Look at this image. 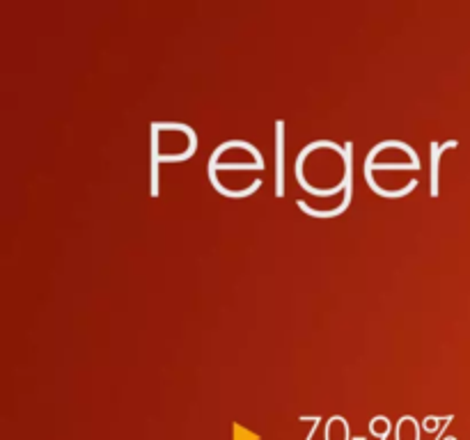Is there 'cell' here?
Returning <instances> with one entry per match:
<instances>
[{
	"instance_id": "cell-1",
	"label": "cell",
	"mask_w": 470,
	"mask_h": 440,
	"mask_svg": "<svg viewBox=\"0 0 470 440\" xmlns=\"http://www.w3.org/2000/svg\"><path fill=\"white\" fill-rule=\"evenodd\" d=\"M452 147H459V140H448V143H434L429 145V193H432V198H438V193H441V156L445 149H452Z\"/></svg>"
},
{
	"instance_id": "cell-2",
	"label": "cell",
	"mask_w": 470,
	"mask_h": 440,
	"mask_svg": "<svg viewBox=\"0 0 470 440\" xmlns=\"http://www.w3.org/2000/svg\"><path fill=\"white\" fill-rule=\"evenodd\" d=\"M285 195V122L276 120V198Z\"/></svg>"
},
{
	"instance_id": "cell-3",
	"label": "cell",
	"mask_w": 470,
	"mask_h": 440,
	"mask_svg": "<svg viewBox=\"0 0 470 440\" xmlns=\"http://www.w3.org/2000/svg\"><path fill=\"white\" fill-rule=\"evenodd\" d=\"M365 182L370 184V188L374 193H379V195H383V198H404V195H409L415 186H418V179H409L402 188H383V186H379L376 184V177H374V172H370V170H365Z\"/></svg>"
},
{
	"instance_id": "cell-4",
	"label": "cell",
	"mask_w": 470,
	"mask_h": 440,
	"mask_svg": "<svg viewBox=\"0 0 470 440\" xmlns=\"http://www.w3.org/2000/svg\"><path fill=\"white\" fill-rule=\"evenodd\" d=\"M420 422L413 415H402L395 424V440H420Z\"/></svg>"
},
{
	"instance_id": "cell-5",
	"label": "cell",
	"mask_w": 470,
	"mask_h": 440,
	"mask_svg": "<svg viewBox=\"0 0 470 440\" xmlns=\"http://www.w3.org/2000/svg\"><path fill=\"white\" fill-rule=\"evenodd\" d=\"M326 440H351V429L349 422L342 418V415H333L326 422V431H324Z\"/></svg>"
},
{
	"instance_id": "cell-6",
	"label": "cell",
	"mask_w": 470,
	"mask_h": 440,
	"mask_svg": "<svg viewBox=\"0 0 470 440\" xmlns=\"http://www.w3.org/2000/svg\"><path fill=\"white\" fill-rule=\"evenodd\" d=\"M159 165H161V154H159V131L152 129V172H150V193L159 195Z\"/></svg>"
},
{
	"instance_id": "cell-7",
	"label": "cell",
	"mask_w": 470,
	"mask_h": 440,
	"mask_svg": "<svg viewBox=\"0 0 470 440\" xmlns=\"http://www.w3.org/2000/svg\"><path fill=\"white\" fill-rule=\"evenodd\" d=\"M390 431H393V422H390L388 415H374L370 420V434L379 440H388Z\"/></svg>"
},
{
	"instance_id": "cell-8",
	"label": "cell",
	"mask_w": 470,
	"mask_h": 440,
	"mask_svg": "<svg viewBox=\"0 0 470 440\" xmlns=\"http://www.w3.org/2000/svg\"><path fill=\"white\" fill-rule=\"evenodd\" d=\"M420 165H415V163H402V161H393V163H386V161H374V163H370V165H365V170H370V172H376V170H418Z\"/></svg>"
},
{
	"instance_id": "cell-9",
	"label": "cell",
	"mask_w": 470,
	"mask_h": 440,
	"mask_svg": "<svg viewBox=\"0 0 470 440\" xmlns=\"http://www.w3.org/2000/svg\"><path fill=\"white\" fill-rule=\"evenodd\" d=\"M448 418V415H445ZM445 418H438V415H427L425 420H422V431H438L443 429L441 422H445Z\"/></svg>"
},
{
	"instance_id": "cell-10",
	"label": "cell",
	"mask_w": 470,
	"mask_h": 440,
	"mask_svg": "<svg viewBox=\"0 0 470 440\" xmlns=\"http://www.w3.org/2000/svg\"><path fill=\"white\" fill-rule=\"evenodd\" d=\"M319 422H321V418H319V415H315V422H312V429H310V434H308V440H312V436H315V431H317V427H319Z\"/></svg>"
},
{
	"instance_id": "cell-11",
	"label": "cell",
	"mask_w": 470,
	"mask_h": 440,
	"mask_svg": "<svg viewBox=\"0 0 470 440\" xmlns=\"http://www.w3.org/2000/svg\"><path fill=\"white\" fill-rule=\"evenodd\" d=\"M443 440H457V438H454V436H448V438H443Z\"/></svg>"
}]
</instances>
